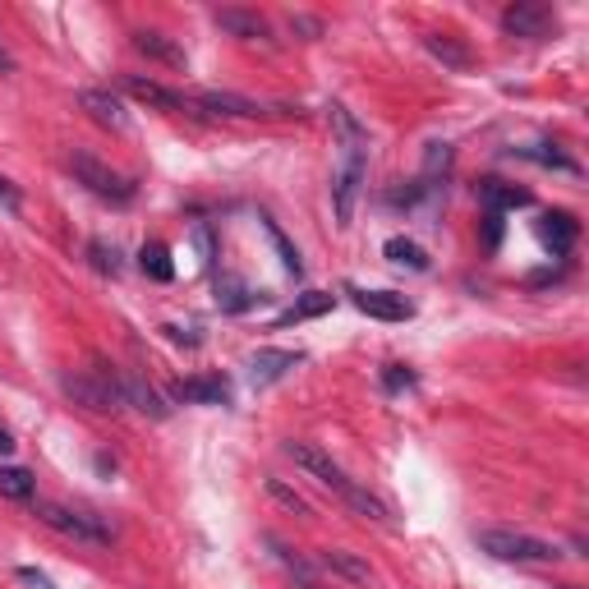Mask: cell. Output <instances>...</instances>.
Here are the masks:
<instances>
[{"instance_id": "obj_1", "label": "cell", "mask_w": 589, "mask_h": 589, "mask_svg": "<svg viewBox=\"0 0 589 589\" xmlns=\"http://www.w3.org/2000/svg\"><path fill=\"white\" fill-rule=\"evenodd\" d=\"M475 544L488 552V557H498V562H557L562 557V548L548 544V539H535V535H520V530H479Z\"/></svg>"}, {"instance_id": "obj_2", "label": "cell", "mask_w": 589, "mask_h": 589, "mask_svg": "<svg viewBox=\"0 0 589 589\" xmlns=\"http://www.w3.org/2000/svg\"><path fill=\"white\" fill-rule=\"evenodd\" d=\"M70 171H74V180L83 184L88 194H98V199H106V203H130V199L139 194L130 175H120V171L102 166L98 158H88V152H74V158H70Z\"/></svg>"}, {"instance_id": "obj_3", "label": "cell", "mask_w": 589, "mask_h": 589, "mask_svg": "<svg viewBox=\"0 0 589 589\" xmlns=\"http://www.w3.org/2000/svg\"><path fill=\"white\" fill-rule=\"evenodd\" d=\"M38 516H42V525H51L55 535H65V539H74V544H111V539H115V530H111L102 516H83V511L55 507V502H42Z\"/></svg>"}, {"instance_id": "obj_4", "label": "cell", "mask_w": 589, "mask_h": 589, "mask_svg": "<svg viewBox=\"0 0 589 589\" xmlns=\"http://www.w3.org/2000/svg\"><path fill=\"white\" fill-rule=\"evenodd\" d=\"M364 184V143H346V158H341V171L332 175V207H336V226H351L355 216V199Z\"/></svg>"}, {"instance_id": "obj_5", "label": "cell", "mask_w": 589, "mask_h": 589, "mask_svg": "<svg viewBox=\"0 0 589 589\" xmlns=\"http://www.w3.org/2000/svg\"><path fill=\"white\" fill-rule=\"evenodd\" d=\"M60 387H65V396L79 400V406L92 410V415H120V410H125V406H120V387H115L111 374H70Z\"/></svg>"}, {"instance_id": "obj_6", "label": "cell", "mask_w": 589, "mask_h": 589, "mask_svg": "<svg viewBox=\"0 0 589 589\" xmlns=\"http://www.w3.org/2000/svg\"><path fill=\"white\" fill-rule=\"evenodd\" d=\"M120 88H125L130 98L143 102V106H158V111H190V98H184V92H175V88H166V83H158V79L120 74Z\"/></svg>"}, {"instance_id": "obj_7", "label": "cell", "mask_w": 589, "mask_h": 589, "mask_svg": "<svg viewBox=\"0 0 589 589\" xmlns=\"http://www.w3.org/2000/svg\"><path fill=\"white\" fill-rule=\"evenodd\" d=\"M355 295V308L368 318H383V323H406L415 318V304L406 295H396V291H351Z\"/></svg>"}, {"instance_id": "obj_8", "label": "cell", "mask_w": 589, "mask_h": 589, "mask_svg": "<svg viewBox=\"0 0 589 589\" xmlns=\"http://www.w3.org/2000/svg\"><path fill=\"white\" fill-rule=\"evenodd\" d=\"M79 106L92 115V120H98V125L102 130H130V115H125V106H120V98H115V92H106V88H83L79 92Z\"/></svg>"}, {"instance_id": "obj_9", "label": "cell", "mask_w": 589, "mask_h": 589, "mask_svg": "<svg viewBox=\"0 0 589 589\" xmlns=\"http://www.w3.org/2000/svg\"><path fill=\"white\" fill-rule=\"evenodd\" d=\"M502 28L511 38H548V28H552V10L548 6H530V0H525V6H511L507 14H502Z\"/></svg>"}, {"instance_id": "obj_10", "label": "cell", "mask_w": 589, "mask_h": 589, "mask_svg": "<svg viewBox=\"0 0 589 589\" xmlns=\"http://www.w3.org/2000/svg\"><path fill=\"white\" fill-rule=\"evenodd\" d=\"M216 28L231 33V38H240V42H267L272 38L267 19L254 14V10H216Z\"/></svg>"}, {"instance_id": "obj_11", "label": "cell", "mask_w": 589, "mask_h": 589, "mask_svg": "<svg viewBox=\"0 0 589 589\" xmlns=\"http://www.w3.org/2000/svg\"><path fill=\"white\" fill-rule=\"evenodd\" d=\"M175 396L190 400V406H226V400H231V387H226L222 374H203V378H184V383L175 387Z\"/></svg>"}, {"instance_id": "obj_12", "label": "cell", "mask_w": 589, "mask_h": 589, "mask_svg": "<svg viewBox=\"0 0 589 589\" xmlns=\"http://www.w3.org/2000/svg\"><path fill=\"white\" fill-rule=\"evenodd\" d=\"M203 111H216V115H240V120H258V115H272L263 102L254 98H240V92H199L194 98Z\"/></svg>"}, {"instance_id": "obj_13", "label": "cell", "mask_w": 589, "mask_h": 589, "mask_svg": "<svg viewBox=\"0 0 589 589\" xmlns=\"http://www.w3.org/2000/svg\"><path fill=\"white\" fill-rule=\"evenodd\" d=\"M299 359H304L299 351H258V355L250 359V378H254V387H267V383H276V378H286Z\"/></svg>"}, {"instance_id": "obj_14", "label": "cell", "mask_w": 589, "mask_h": 589, "mask_svg": "<svg viewBox=\"0 0 589 589\" xmlns=\"http://www.w3.org/2000/svg\"><path fill=\"white\" fill-rule=\"evenodd\" d=\"M115 387H120V406H134L148 419H166L171 415V406H162V396L152 392L148 383H139V378H115Z\"/></svg>"}, {"instance_id": "obj_15", "label": "cell", "mask_w": 589, "mask_h": 589, "mask_svg": "<svg viewBox=\"0 0 589 589\" xmlns=\"http://www.w3.org/2000/svg\"><path fill=\"white\" fill-rule=\"evenodd\" d=\"M576 231H580V226H576L571 212H548V216H539V240L548 244L557 258H562L571 244H576Z\"/></svg>"}, {"instance_id": "obj_16", "label": "cell", "mask_w": 589, "mask_h": 589, "mask_svg": "<svg viewBox=\"0 0 589 589\" xmlns=\"http://www.w3.org/2000/svg\"><path fill=\"white\" fill-rule=\"evenodd\" d=\"M134 51L139 55H148V60H162V65H171V70H184V47L180 42H171L166 33H134Z\"/></svg>"}, {"instance_id": "obj_17", "label": "cell", "mask_w": 589, "mask_h": 589, "mask_svg": "<svg viewBox=\"0 0 589 589\" xmlns=\"http://www.w3.org/2000/svg\"><path fill=\"white\" fill-rule=\"evenodd\" d=\"M336 304V295H327V291H308V295H299L282 318H276V327H291V323H304V318H318V314H327V308Z\"/></svg>"}, {"instance_id": "obj_18", "label": "cell", "mask_w": 589, "mask_h": 589, "mask_svg": "<svg viewBox=\"0 0 589 589\" xmlns=\"http://www.w3.org/2000/svg\"><path fill=\"white\" fill-rule=\"evenodd\" d=\"M318 562L327 567V571H336V576H346V580H359V585H368V562H359L355 552H341V548H327V552H318Z\"/></svg>"}, {"instance_id": "obj_19", "label": "cell", "mask_w": 589, "mask_h": 589, "mask_svg": "<svg viewBox=\"0 0 589 589\" xmlns=\"http://www.w3.org/2000/svg\"><path fill=\"white\" fill-rule=\"evenodd\" d=\"M479 199H484L492 212H502V207H525V203H530V194L516 190V184H502V180H484V184H479Z\"/></svg>"}, {"instance_id": "obj_20", "label": "cell", "mask_w": 589, "mask_h": 589, "mask_svg": "<svg viewBox=\"0 0 589 589\" xmlns=\"http://www.w3.org/2000/svg\"><path fill=\"white\" fill-rule=\"evenodd\" d=\"M33 488H38V479L28 470H19V465H0V498L28 502V498H33Z\"/></svg>"}, {"instance_id": "obj_21", "label": "cell", "mask_w": 589, "mask_h": 589, "mask_svg": "<svg viewBox=\"0 0 589 589\" xmlns=\"http://www.w3.org/2000/svg\"><path fill=\"white\" fill-rule=\"evenodd\" d=\"M383 254H387L392 263H400V267H410V272H424V267H428L424 250H419L415 240H406V235H392V240L383 244Z\"/></svg>"}, {"instance_id": "obj_22", "label": "cell", "mask_w": 589, "mask_h": 589, "mask_svg": "<svg viewBox=\"0 0 589 589\" xmlns=\"http://www.w3.org/2000/svg\"><path fill=\"white\" fill-rule=\"evenodd\" d=\"M139 267L152 276V282H171V276H175V267H171V254H166V244H158V240H152V244H143V250H139Z\"/></svg>"}, {"instance_id": "obj_23", "label": "cell", "mask_w": 589, "mask_h": 589, "mask_svg": "<svg viewBox=\"0 0 589 589\" xmlns=\"http://www.w3.org/2000/svg\"><path fill=\"white\" fill-rule=\"evenodd\" d=\"M428 51L438 55L443 65H451V70H470V60H475V55L465 51L456 38H443V33H433V38H428Z\"/></svg>"}, {"instance_id": "obj_24", "label": "cell", "mask_w": 589, "mask_h": 589, "mask_svg": "<svg viewBox=\"0 0 589 589\" xmlns=\"http://www.w3.org/2000/svg\"><path fill=\"white\" fill-rule=\"evenodd\" d=\"M88 258H92V267H98L102 276H120V254H115V244L92 240V244H88Z\"/></svg>"}, {"instance_id": "obj_25", "label": "cell", "mask_w": 589, "mask_h": 589, "mask_svg": "<svg viewBox=\"0 0 589 589\" xmlns=\"http://www.w3.org/2000/svg\"><path fill=\"white\" fill-rule=\"evenodd\" d=\"M216 299H222V308H235V314H240V308H250V304H254V295L244 291V286L235 282V276H226V282H216Z\"/></svg>"}, {"instance_id": "obj_26", "label": "cell", "mask_w": 589, "mask_h": 589, "mask_svg": "<svg viewBox=\"0 0 589 589\" xmlns=\"http://www.w3.org/2000/svg\"><path fill=\"white\" fill-rule=\"evenodd\" d=\"M525 158H530V162H539V166H557V171L576 175V162H567V158H562V152H557V148H552V152H548V148H544V152H539V148H525Z\"/></svg>"}, {"instance_id": "obj_27", "label": "cell", "mask_w": 589, "mask_h": 589, "mask_svg": "<svg viewBox=\"0 0 589 589\" xmlns=\"http://www.w3.org/2000/svg\"><path fill=\"white\" fill-rule=\"evenodd\" d=\"M383 383H387V392H406V387H415V374L406 364H387L383 368Z\"/></svg>"}, {"instance_id": "obj_28", "label": "cell", "mask_w": 589, "mask_h": 589, "mask_svg": "<svg viewBox=\"0 0 589 589\" xmlns=\"http://www.w3.org/2000/svg\"><path fill=\"white\" fill-rule=\"evenodd\" d=\"M267 488H272V498H282V502L291 507V511H299V516H308V502L299 498V492H291V488H286L282 479H267Z\"/></svg>"}, {"instance_id": "obj_29", "label": "cell", "mask_w": 589, "mask_h": 589, "mask_svg": "<svg viewBox=\"0 0 589 589\" xmlns=\"http://www.w3.org/2000/svg\"><path fill=\"white\" fill-rule=\"evenodd\" d=\"M267 235H272V244H276V250H282V263H286V272H295V276H299V254H295L291 244H286V235L276 231L272 222H267Z\"/></svg>"}, {"instance_id": "obj_30", "label": "cell", "mask_w": 589, "mask_h": 589, "mask_svg": "<svg viewBox=\"0 0 589 589\" xmlns=\"http://www.w3.org/2000/svg\"><path fill=\"white\" fill-rule=\"evenodd\" d=\"M498 240H502V212H488L484 216V244H488V250H498Z\"/></svg>"}, {"instance_id": "obj_31", "label": "cell", "mask_w": 589, "mask_h": 589, "mask_svg": "<svg viewBox=\"0 0 589 589\" xmlns=\"http://www.w3.org/2000/svg\"><path fill=\"white\" fill-rule=\"evenodd\" d=\"M447 162H451V148H447V143H433V148H428V175L447 171Z\"/></svg>"}, {"instance_id": "obj_32", "label": "cell", "mask_w": 589, "mask_h": 589, "mask_svg": "<svg viewBox=\"0 0 589 589\" xmlns=\"http://www.w3.org/2000/svg\"><path fill=\"white\" fill-rule=\"evenodd\" d=\"M0 203H6L10 212H19V207H23V199H19V190H14V184H10L6 175H0Z\"/></svg>"}, {"instance_id": "obj_33", "label": "cell", "mask_w": 589, "mask_h": 589, "mask_svg": "<svg viewBox=\"0 0 589 589\" xmlns=\"http://www.w3.org/2000/svg\"><path fill=\"white\" fill-rule=\"evenodd\" d=\"M19 580H23V585H38V589H55V585H51L42 571H33V567H19Z\"/></svg>"}, {"instance_id": "obj_34", "label": "cell", "mask_w": 589, "mask_h": 589, "mask_svg": "<svg viewBox=\"0 0 589 589\" xmlns=\"http://www.w3.org/2000/svg\"><path fill=\"white\" fill-rule=\"evenodd\" d=\"M291 28H295V33H308V38H318V33H323V23H318V19H291Z\"/></svg>"}, {"instance_id": "obj_35", "label": "cell", "mask_w": 589, "mask_h": 589, "mask_svg": "<svg viewBox=\"0 0 589 589\" xmlns=\"http://www.w3.org/2000/svg\"><path fill=\"white\" fill-rule=\"evenodd\" d=\"M14 451V438H10V428H0V456H10Z\"/></svg>"}, {"instance_id": "obj_36", "label": "cell", "mask_w": 589, "mask_h": 589, "mask_svg": "<svg viewBox=\"0 0 589 589\" xmlns=\"http://www.w3.org/2000/svg\"><path fill=\"white\" fill-rule=\"evenodd\" d=\"M14 70V60H10V51L6 47H0V74H10Z\"/></svg>"}, {"instance_id": "obj_37", "label": "cell", "mask_w": 589, "mask_h": 589, "mask_svg": "<svg viewBox=\"0 0 589 589\" xmlns=\"http://www.w3.org/2000/svg\"><path fill=\"white\" fill-rule=\"evenodd\" d=\"M299 589H323V585H314V580H299Z\"/></svg>"}]
</instances>
